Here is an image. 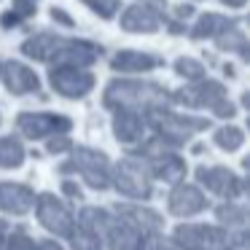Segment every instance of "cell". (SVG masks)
I'll return each mask as SVG.
<instances>
[{
  "label": "cell",
  "instance_id": "obj_24",
  "mask_svg": "<svg viewBox=\"0 0 250 250\" xmlns=\"http://www.w3.org/2000/svg\"><path fill=\"white\" fill-rule=\"evenodd\" d=\"M81 3H86V6L92 8L94 14H100L103 19H113L116 11L121 8L119 0H81Z\"/></svg>",
  "mask_w": 250,
  "mask_h": 250
},
{
  "label": "cell",
  "instance_id": "obj_10",
  "mask_svg": "<svg viewBox=\"0 0 250 250\" xmlns=\"http://www.w3.org/2000/svg\"><path fill=\"white\" fill-rule=\"evenodd\" d=\"M178 242L191 248V250H223V248H229L226 234L221 229H207V226H180Z\"/></svg>",
  "mask_w": 250,
  "mask_h": 250
},
{
  "label": "cell",
  "instance_id": "obj_25",
  "mask_svg": "<svg viewBox=\"0 0 250 250\" xmlns=\"http://www.w3.org/2000/svg\"><path fill=\"white\" fill-rule=\"evenodd\" d=\"M11 11L17 14L19 19H30V17H35V11H38V8H35L33 0H14V3H11Z\"/></svg>",
  "mask_w": 250,
  "mask_h": 250
},
{
  "label": "cell",
  "instance_id": "obj_27",
  "mask_svg": "<svg viewBox=\"0 0 250 250\" xmlns=\"http://www.w3.org/2000/svg\"><path fill=\"white\" fill-rule=\"evenodd\" d=\"M212 113H215V116H221V119H231V116H234V105L229 103L226 97H223L218 105H212Z\"/></svg>",
  "mask_w": 250,
  "mask_h": 250
},
{
  "label": "cell",
  "instance_id": "obj_22",
  "mask_svg": "<svg viewBox=\"0 0 250 250\" xmlns=\"http://www.w3.org/2000/svg\"><path fill=\"white\" fill-rule=\"evenodd\" d=\"M242 143L245 135L239 126H221L215 132V146H221L223 151H237V148H242Z\"/></svg>",
  "mask_w": 250,
  "mask_h": 250
},
{
  "label": "cell",
  "instance_id": "obj_11",
  "mask_svg": "<svg viewBox=\"0 0 250 250\" xmlns=\"http://www.w3.org/2000/svg\"><path fill=\"white\" fill-rule=\"evenodd\" d=\"M159 24H162V11L156 6H129L121 14V27L126 33H156Z\"/></svg>",
  "mask_w": 250,
  "mask_h": 250
},
{
  "label": "cell",
  "instance_id": "obj_32",
  "mask_svg": "<svg viewBox=\"0 0 250 250\" xmlns=\"http://www.w3.org/2000/svg\"><path fill=\"white\" fill-rule=\"evenodd\" d=\"M169 33L172 35H180V33H186V27L180 22H169Z\"/></svg>",
  "mask_w": 250,
  "mask_h": 250
},
{
  "label": "cell",
  "instance_id": "obj_6",
  "mask_svg": "<svg viewBox=\"0 0 250 250\" xmlns=\"http://www.w3.org/2000/svg\"><path fill=\"white\" fill-rule=\"evenodd\" d=\"M223 97H226V86L221 81H210V78L205 81V78H199L191 86L180 89L172 100L180 105H188V108H210L212 110V105H218Z\"/></svg>",
  "mask_w": 250,
  "mask_h": 250
},
{
  "label": "cell",
  "instance_id": "obj_3",
  "mask_svg": "<svg viewBox=\"0 0 250 250\" xmlns=\"http://www.w3.org/2000/svg\"><path fill=\"white\" fill-rule=\"evenodd\" d=\"M151 126L159 132V137L169 143V146H180L183 140H188L194 132H202L210 126L207 119H194V116H178V113H169L167 108H156L151 113H146Z\"/></svg>",
  "mask_w": 250,
  "mask_h": 250
},
{
  "label": "cell",
  "instance_id": "obj_1",
  "mask_svg": "<svg viewBox=\"0 0 250 250\" xmlns=\"http://www.w3.org/2000/svg\"><path fill=\"white\" fill-rule=\"evenodd\" d=\"M22 54L35 62L46 65H76V67H89L100 60L103 49L97 43L78 38H60L51 33H38L22 43Z\"/></svg>",
  "mask_w": 250,
  "mask_h": 250
},
{
  "label": "cell",
  "instance_id": "obj_30",
  "mask_svg": "<svg viewBox=\"0 0 250 250\" xmlns=\"http://www.w3.org/2000/svg\"><path fill=\"white\" fill-rule=\"evenodd\" d=\"M19 22H22V19H19L14 11H6L3 17H0V24H3V27H14V24H19Z\"/></svg>",
  "mask_w": 250,
  "mask_h": 250
},
{
  "label": "cell",
  "instance_id": "obj_34",
  "mask_svg": "<svg viewBox=\"0 0 250 250\" xmlns=\"http://www.w3.org/2000/svg\"><path fill=\"white\" fill-rule=\"evenodd\" d=\"M43 250H60V248H54V242H43Z\"/></svg>",
  "mask_w": 250,
  "mask_h": 250
},
{
  "label": "cell",
  "instance_id": "obj_20",
  "mask_svg": "<svg viewBox=\"0 0 250 250\" xmlns=\"http://www.w3.org/2000/svg\"><path fill=\"white\" fill-rule=\"evenodd\" d=\"M183 172H186V162L180 156H167V153H162V156H156V162H153V175H156V178H164L167 183L180 180Z\"/></svg>",
  "mask_w": 250,
  "mask_h": 250
},
{
  "label": "cell",
  "instance_id": "obj_13",
  "mask_svg": "<svg viewBox=\"0 0 250 250\" xmlns=\"http://www.w3.org/2000/svg\"><path fill=\"white\" fill-rule=\"evenodd\" d=\"M196 178L212 191V194H221V196H237L242 191V183L234 172L223 167H199L196 169Z\"/></svg>",
  "mask_w": 250,
  "mask_h": 250
},
{
  "label": "cell",
  "instance_id": "obj_15",
  "mask_svg": "<svg viewBox=\"0 0 250 250\" xmlns=\"http://www.w3.org/2000/svg\"><path fill=\"white\" fill-rule=\"evenodd\" d=\"M33 202H35V196L30 188L14 186V183H0V210L22 215V212H27L33 207Z\"/></svg>",
  "mask_w": 250,
  "mask_h": 250
},
{
  "label": "cell",
  "instance_id": "obj_18",
  "mask_svg": "<svg viewBox=\"0 0 250 250\" xmlns=\"http://www.w3.org/2000/svg\"><path fill=\"white\" fill-rule=\"evenodd\" d=\"M237 19H229V17H221V14H205V17L199 19V22L191 27V38L194 41H205V38H215L218 33H223V30L229 27V24H234Z\"/></svg>",
  "mask_w": 250,
  "mask_h": 250
},
{
  "label": "cell",
  "instance_id": "obj_21",
  "mask_svg": "<svg viewBox=\"0 0 250 250\" xmlns=\"http://www.w3.org/2000/svg\"><path fill=\"white\" fill-rule=\"evenodd\" d=\"M24 162V148L14 137H3L0 140V167H19Z\"/></svg>",
  "mask_w": 250,
  "mask_h": 250
},
{
  "label": "cell",
  "instance_id": "obj_23",
  "mask_svg": "<svg viewBox=\"0 0 250 250\" xmlns=\"http://www.w3.org/2000/svg\"><path fill=\"white\" fill-rule=\"evenodd\" d=\"M175 73L188 81H199V78H205V65L191 57H180V60H175Z\"/></svg>",
  "mask_w": 250,
  "mask_h": 250
},
{
  "label": "cell",
  "instance_id": "obj_7",
  "mask_svg": "<svg viewBox=\"0 0 250 250\" xmlns=\"http://www.w3.org/2000/svg\"><path fill=\"white\" fill-rule=\"evenodd\" d=\"M17 126L22 135L35 140V137H49V135H57V132H67L73 126V121L60 113H19Z\"/></svg>",
  "mask_w": 250,
  "mask_h": 250
},
{
  "label": "cell",
  "instance_id": "obj_2",
  "mask_svg": "<svg viewBox=\"0 0 250 250\" xmlns=\"http://www.w3.org/2000/svg\"><path fill=\"white\" fill-rule=\"evenodd\" d=\"M103 103L113 110H135L151 113L156 108H167L172 103L169 92L153 81H110Z\"/></svg>",
  "mask_w": 250,
  "mask_h": 250
},
{
  "label": "cell",
  "instance_id": "obj_16",
  "mask_svg": "<svg viewBox=\"0 0 250 250\" xmlns=\"http://www.w3.org/2000/svg\"><path fill=\"white\" fill-rule=\"evenodd\" d=\"M205 207V196L199 188L194 186H178V188L169 194V210L175 215H194Z\"/></svg>",
  "mask_w": 250,
  "mask_h": 250
},
{
  "label": "cell",
  "instance_id": "obj_14",
  "mask_svg": "<svg viewBox=\"0 0 250 250\" xmlns=\"http://www.w3.org/2000/svg\"><path fill=\"white\" fill-rule=\"evenodd\" d=\"M164 60L156 54H148V51H135V49H126L119 51V54L110 60V67L119 73H148L153 67H162Z\"/></svg>",
  "mask_w": 250,
  "mask_h": 250
},
{
  "label": "cell",
  "instance_id": "obj_12",
  "mask_svg": "<svg viewBox=\"0 0 250 250\" xmlns=\"http://www.w3.org/2000/svg\"><path fill=\"white\" fill-rule=\"evenodd\" d=\"M38 218L46 229H51V231H57V234H70L73 231L70 212H67L51 194H43L38 199Z\"/></svg>",
  "mask_w": 250,
  "mask_h": 250
},
{
  "label": "cell",
  "instance_id": "obj_19",
  "mask_svg": "<svg viewBox=\"0 0 250 250\" xmlns=\"http://www.w3.org/2000/svg\"><path fill=\"white\" fill-rule=\"evenodd\" d=\"M215 43H218V49H223V51H239V57L242 60H248V38H245V33L239 30V22H234V24H229L223 33H218L215 35Z\"/></svg>",
  "mask_w": 250,
  "mask_h": 250
},
{
  "label": "cell",
  "instance_id": "obj_8",
  "mask_svg": "<svg viewBox=\"0 0 250 250\" xmlns=\"http://www.w3.org/2000/svg\"><path fill=\"white\" fill-rule=\"evenodd\" d=\"M116 186H119L121 194L137 196V199L151 194V180H148L146 167L140 162H135V159H124L116 167Z\"/></svg>",
  "mask_w": 250,
  "mask_h": 250
},
{
  "label": "cell",
  "instance_id": "obj_5",
  "mask_svg": "<svg viewBox=\"0 0 250 250\" xmlns=\"http://www.w3.org/2000/svg\"><path fill=\"white\" fill-rule=\"evenodd\" d=\"M70 169H78L92 188H108V183H110L108 159H105V153L92 151V148H78V151L73 153V162L65 164L62 172H70Z\"/></svg>",
  "mask_w": 250,
  "mask_h": 250
},
{
  "label": "cell",
  "instance_id": "obj_26",
  "mask_svg": "<svg viewBox=\"0 0 250 250\" xmlns=\"http://www.w3.org/2000/svg\"><path fill=\"white\" fill-rule=\"evenodd\" d=\"M218 218H221V221H226V223H245V210L226 205V207H221V210H218Z\"/></svg>",
  "mask_w": 250,
  "mask_h": 250
},
{
  "label": "cell",
  "instance_id": "obj_31",
  "mask_svg": "<svg viewBox=\"0 0 250 250\" xmlns=\"http://www.w3.org/2000/svg\"><path fill=\"white\" fill-rule=\"evenodd\" d=\"M191 14H194V6H188V3H183V6H175V17H178V19H188Z\"/></svg>",
  "mask_w": 250,
  "mask_h": 250
},
{
  "label": "cell",
  "instance_id": "obj_29",
  "mask_svg": "<svg viewBox=\"0 0 250 250\" xmlns=\"http://www.w3.org/2000/svg\"><path fill=\"white\" fill-rule=\"evenodd\" d=\"M51 19H54V22H60V24H65V27H73V19L67 17L62 8H51Z\"/></svg>",
  "mask_w": 250,
  "mask_h": 250
},
{
  "label": "cell",
  "instance_id": "obj_28",
  "mask_svg": "<svg viewBox=\"0 0 250 250\" xmlns=\"http://www.w3.org/2000/svg\"><path fill=\"white\" fill-rule=\"evenodd\" d=\"M46 148H49L51 153H62V151H67V148H70V140H67V137H51Z\"/></svg>",
  "mask_w": 250,
  "mask_h": 250
},
{
  "label": "cell",
  "instance_id": "obj_17",
  "mask_svg": "<svg viewBox=\"0 0 250 250\" xmlns=\"http://www.w3.org/2000/svg\"><path fill=\"white\" fill-rule=\"evenodd\" d=\"M143 129H146V121H143L140 113L135 110H116L113 116V132L119 137V143H135L143 137Z\"/></svg>",
  "mask_w": 250,
  "mask_h": 250
},
{
  "label": "cell",
  "instance_id": "obj_33",
  "mask_svg": "<svg viewBox=\"0 0 250 250\" xmlns=\"http://www.w3.org/2000/svg\"><path fill=\"white\" fill-rule=\"evenodd\" d=\"M223 6H231V8H242L245 6V0H221Z\"/></svg>",
  "mask_w": 250,
  "mask_h": 250
},
{
  "label": "cell",
  "instance_id": "obj_4",
  "mask_svg": "<svg viewBox=\"0 0 250 250\" xmlns=\"http://www.w3.org/2000/svg\"><path fill=\"white\" fill-rule=\"evenodd\" d=\"M49 83L57 94H62V97L81 100L92 92L94 76L86 73L83 67H76V65H54L49 73Z\"/></svg>",
  "mask_w": 250,
  "mask_h": 250
},
{
  "label": "cell",
  "instance_id": "obj_9",
  "mask_svg": "<svg viewBox=\"0 0 250 250\" xmlns=\"http://www.w3.org/2000/svg\"><path fill=\"white\" fill-rule=\"evenodd\" d=\"M0 78H3L8 92H14V94H33L41 89L38 76L27 65L14 62V60H0Z\"/></svg>",
  "mask_w": 250,
  "mask_h": 250
}]
</instances>
